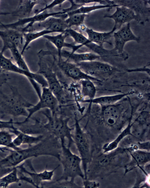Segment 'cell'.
Returning a JSON list of instances; mask_svg holds the SVG:
<instances>
[{"label": "cell", "mask_w": 150, "mask_h": 188, "mask_svg": "<svg viewBox=\"0 0 150 188\" xmlns=\"http://www.w3.org/2000/svg\"><path fill=\"white\" fill-rule=\"evenodd\" d=\"M15 123L16 122H13L12 119L7 121L0 120V129H7L14 130L17 129L14 125Z\"/></svg>", "instance_id": "obj_37"}, {"label": "cell", "mask_w": 150, "mask_h": 188, "mask_svg": "<svg viewBox=\"0 0 150 188\" xmlns=\"http://www.w3.org/2000/svg\"><path fill=\"white\" fill-rule=\"evenodd\" d=\"M82 186L77 184L74 182V180H58L45 181L42 182L40 188H79Z\"/></svg>", "instance_id": "obj_29"}, {"label": "cell", "mask_w": 150, "mask_h": 188, "mask_svg": "<svg viewBox=\"0 0 150 188\" xmlns=\"http://www.w3.org/2000/svg\"><path fill=\"white\" fill-rule=\"evenodd\" d=\"M113 4L124 6L132 10L139 18L140 24L144 25L149 22L150 17L149 0H112Z\"/></svg>", "instance_id": "obj_10"}, {"label": "cell", "mask_w": 150, "mask_h": 188, "mask_svg": "<svg viewBox=\"0 0 150 188\" xmlns=\"http://www.w3.org/2000/svg\"><path fill=\"white\" fill-rule=\"evenodd\" d=\"M100 106V116L103 122L106 125L113 127L119 122L124 109L122 103Z\"/></svg>", "instance_id": "obj_16"}, {"label": "cell", "mask_w": 150, "mask_h": 188, "mask_svg": "<svg viewBox=\"0 0 150 188\" xmlns=\"http://www.w3.org/2000/svg\"><path fill=\"white\" fill-rule=\"evenodd\" d=\"M0 38L3 43L2 52L13 46L18 48L21 52L23 44V33L17 29H4L0 30Z\"/></svg>", "instance_id": "obj_14"}, {"label": "cell", "mask_w": 150, "mask_h": 188, "mask_svg": "<svg viewBox=\"0 0 150 188\" xmlns=\"http://www.w3.org/2000/svg\"><path fill=\"white\" fill-rule=\"evenodd\" d=\"M16 166L10 172L0 179V187L6 188L10 184L18 182L20 180L17 174Z\"/></svg>", "instance_id": "obj_33"}, {"label": "cell", "mask_w": 150, "mask_h": 188, "mask_svg": "<svg viewBox=\"0 0 150 188\" xmlns=\"http://www.w3.org/2000/svg\"><path fill=\"white\" fill-rule=\"evenodd\" d=\"M116 30V28L113 27L110 31L102 32L96 31L86 27L84 32L86 33L87 38L90 41L103 47L105 43L112 45V42L109 40Z\"/></svg>", "instance_id": "obj_22"}, {"label": "cell", "mask_w": 150, "mask_h": 188, "mask_svg": "<svg viewBox=\"0 0 150 188\" xmlns=\"http://www.w3.org/2000/svg\"><path fill=\"white\" fill-rule=\"evenodd\" d=\"M15 135L9 131L2 130H0V146L15 150L20 149L19 147H15L13 143V137Z\"/></svg>", "instance_id": "obj_32"}, {"label": "cell", "mask_w": 150, "mask_h": 188, "mask_svg": "<svg viewBox=\"0 0 150 188\" xmlns=\"http://www.w3.org/2000/svg\"><path fill=\"white\" fill-rule=\"evenodd\" d=\"M66 0H54L51 3L45 6L39 10H35L34 11L35 14H37L42 12L45 11H47L48 9L53 8L54 6L61 4Z\"/></svg>", "instance_id": "obj_38"}, {"label": "cell", "mask_w": 150, "mask_h": 188, "mask_svg": "<svg viewBox=\"0 0 150 188\" xmlns=\"http://www.w3.org/2000/svg\"><path fill=\"white\" fill-rule=\"evenodd\" d=\"M139 150L150 152V142L149 140L138 142L136 144Z\"/></svg>", "instance_id": "obj_40"}, {"label": "cell", "mask_w": 150, "mask_h": 188, "mask_svg": "<svg viewBox=\"0 0 150 188\" xmlns=\"http://www.w3.org/2000/svg\"><path fill=\"white\" fill-rule=\"evenodd\" d=\"M113 36L115 45L113 49L119 54L125 52L124 50V46L128 42L134 41L139 43L141 40L140 37L135 36L132 32L130 23L126 24L117 31L114 32Z\"/></svg>", "instance_id": "obj_11"}, {"label": "cell", "mask_w": 150, "mask_h": 188, "mask_svg": "<svg viewBox=\"0 0 150 188\" xmlns=\"http://www.w3.org/2000/svg\"><path fill=\"white\" fill-rule=\"evenodd\" d=\"M39 100L35 105L27 109L28 116L23 122H28L32 116L38 111L43 109H48L52 115L56 114L59 104L57 99L48 87H42Z\"/></svg>", "instance_id": "obj_7"}, {"label": "cell", "mask_w": 150, "mask_h": 188, "mask_svg": "<svg viewBox=\"0 0 150 188\" xmlns=\"http://www.w3.org/2000/svg\"><path fill=\"white\" fill-rule=\"evenodd\" d=\"M69 36L66 32L60 33L55 35L47 34L43 37L52 43L56 47L58 54V59L62 58L61 57V53L64 47H66L67 43L65 41L66 37Z\"/></svg>", "instance_id": "obj_27"}, {"label": "cell", "mask_w": 150, "mask_h": 188, "mask_svg": "<svg viewBox=\"0 0 150 188\" xmlns=\"http://www.w3.org/2000/svg\"><path fill=\"white\" fill-rule=\"evenodd\" d=\"M57 65L67 77L76 81L89 79L93 81L101 82L99 78L90 76L83 71L76 64L63 59H58Z\"/></svg>", "instance_id": "obj_12"}, {"label": "cell", "mask_w": 150, "mask_h": 188, "mask_svg": "<svg viewBox=\"0 0 150 188\" xmlns=\"http://www.w3.org/2000/svg\"><path fill=\"white\" fill-rule=\"evenodd\" d=\"M79 82L81 86V93L82 99L87 97L88 99L86 100L90 101L95 98L96 89L93 81L89 79H85L81 80Z\"/></svg>", "instance_id": "obj_28"}, {"label": "cell", "mask_w": 150, "mask_h": 188, "mask_svg": "<svg viewBox=\"0 0 150 188\" xmlns=\"http://www.w3.org/2000/svg\"><path fill=\"white\" fill-rule=\"evenodd\" d=\"M132 115V113H131L130 119L127 125L115 139L110 142L105 144L103 145L102 148L103 153H108L114 150L118 147L120 143L125 137L129 135L132 136L131 133Z\"/></svg>", "instance_id": "obj_25"}, {"label": "cell", "mask_w": 150, "mask_h": 188, "mask_svg": "<svg viewBox=\"0 0 150 188\" xmlns=\"http://www.w3.org/2000/svg\"><path fill=\"white\" fill-rule=\"evenodd\" d=\"M65 19L54 16L50 17L44 21L34 24L30 28V31H38L47 30L54 33L64 32L69 28Z\"/></svg>", "instance_id": "obj_15"}, {"label": "cell", "mask_w": 150, "mask_h": 188, "mask_svg": "<svg viewBox=\"0 0 150 188\" xmlns=\"http://www.w3.org/2000/svg\"><path fill=\"white\" fill-rule=\"evenodd\" d=\"M103 17L113 19L115 21L114 27L116 29H119L123 24L129 23L133 20L138 23H140L139 18L134 12L128 8L124 6L116 7L114 12L111 15H105Z\"/></svg>", "instance_id": "obj_17"}, {"label": "cell", "mask_w": 150, "mask_h": 188, "mask_svg": "<svg viewBox=\"0 0 150 188\" xmlns=\"http://www.w3.org/2000/svg\"><path fill=\"white\" fill-rule=\"evenodd\" d=\"M118 6L117 5L101 4L97 3L89 6L83 5L78 8L68 12L66 14L67 16L75 14H87L93 11L108 8V11H109L114 7Z\"/></svg>", "instance_id": "obj_26"}, {"label": "cell", "mask_w": 150, "mask_h": 188, "mask_svg": "<svg viewBox=\"0 0 150 188\" xmlns=\"http://www.w3.org/2000/svg\"><path fill=\"white\" fill-rule=\"evenodd\" d=\"M1 157H0V159H1Z\"/></svg>", "instance_id": "obj_44"}, {"label": "cell", "mask_w": 150, "mask_h": 188, "mask_svg": "<svg viewBox=\"0 0 150 188\" xmlns=\"http://www.w3.org/2000/svg\"><path fill=\"white\" fill-rule=\"evenodd\" d=\"M74 119V134H72V137L74 144L81 160L85 176L84 179H86L87 167L92 160L93 152L88 134L81 127L76 113H75Z\"/></svg>", "instance_id": "obj_3"}, {"label": "cell", "mask_w": 150, "mask_h": 188, "mask_svg": "<svg viewBox=\"0 0 150 188\" xmlns=\"http://www.w3.org/2000/svg\"><path fill=\"white\" fill-rule=\"evenodd\" d=\"M34 120L35 122L33 124L28 123V121L26 122L21 121L17 122L15 125L18 126L16 127L19 130L26 134L38 135H44L45 132H47L43 127V123L37 119Z\"/></svg>", "instance_id": "obj_23"}, {"label": "cell", "mask_w": 150, "mask_h": 188, "mask_svg": "<svg viewBox=\"0 0 150 188\" xmlns=\"http://www.w3.org/2000/svg\"><path fill=\"white\" fill-rule=\"evenodd\" d=\"M135 92L132 91L126 93L115 95L102 96L95 97L91 100L88 101L85 99L81 100L83 103H89L88 109H90L92 104L98 105L100 106H106L115 104L119 102L125 97L128 95L134 94Z\"/></svg>", "instance_id": "obj_19"}, {"label": "cell", "mask_w": 150, "mask_h": 188, "mask_svg": "<svg viewBox=\"0 0 150 188\" xmlns=\"http://www.w3.org/2000/svg\"><path fill=\"white\" fill-rule=\"evenodd\" d=\"M76 64L87 74L98 78V77L110 76L118 70L109 63L98 60L83 62Z\"/></svg>", "instance_id": "obj_8"}, {"label": "cell", "mask_w": 150, "mask_h": 188, "mask_svg": "<svg viewBox=\"0 0 150 188\" xmlns=\"http://www.w3.org/2000/svg\"><path fill=\"white\" fill-rule=\"evenodd\" d=\"M21 135L22 145L27 144L28 146H31L39 143L45 137L44 135H33L22 132Z\"/></svg>", "instance_id": "obj_36"}, {"label": "cell", "mask_w": 150, "mask_h": 188, "mask_svg": "<svg viewBox=\"0 0 150 188\" xmlns=\"http://www.w3.org/2000/svg\"><path fill=\"white\" fill-rule=\"evenodd\" d=\"M46 118L47 121L43 123V127L50 134L54 136L60 142L61 145L65 144V139L68 140L67 147L70 148L74 144L71 132L74 127L68 125L69 117H64L62 115L58 116L56 114L52 115L50 112H42Z\"/></svg>", "instance_id": "obj_2"}, {"label": "cell", "mask_w": 150, "mask_h": 188, "mask_svg": "<svg viewBox=\"0 0 150 188\" xmlns=\"http://www.w3.org/2000/svg\"><path fill=\"white\" fill-rule=\"evenodd\" d=\"M54 33L52 31L43 30L38 31L28 32L23 33V44L21 53L23 55L29 44L33 41L44 36Z\"/></svg>", "instance_id": "obj_30"}, {"label": "cell", "mask_w": 150, "mask_h": 188, "mask_svg": "<svg viewBox=\"0 0 150 188\" xmlns=\"http://www.w3.org/2000/svg\"><path fill=\"white\" fill-rule=\"evenodd\" d=\"M11 92L6 94L0 90L2 99L0 100V115L3 118L6 115L13 117L24 116L28 115L27 109L33 104L25 99L19 93L16 88L10 86Z\"/></svg>", "instance_id": "obj_1"}, {"label": "cell", "mask_w": 150, "mask_h": 188, "mask_svg": "<svg viewBox=\"0 0 150 188\" xmlns=\"http://www.w3.org/2000/svg\"><path fill=\"white\" fill-rule=\"evenodd\" d=\"M148 65L142 67L138 68L136 69H128L127 71L129 72L136 71L144 72L148 74L149 75L150 69L147 68Z\"/></svg>", "instance_id": "obj_41"}, {"label": "cell", "mask_w": 150, "mask_h": 188, "mask_svg": "<svg viewBox=\"0 0 150 188\" xmlns=\"http://www.w3.org/2000/svg\"><path fill=\"white\" fill-rule=\"evenodd\" d=\"M0 68L6 72H12L23 75L28 79H33L35 76L34 72L31 71H26L20 68L11 58L5 56L1 51H0Z\"/></svg>", "instance_id": "obj_20"}, {"label": "cell", "mask_w": 150, "mask_h": 188, "mask_svg": "<svg viewBox=\"0 0 150 188\" xmlns=\"http://www.w3.org/2000/svg\"><path fill=\"white\" fill-rule=\"evenodd\" d=\"M127 151L126 148L118 147L110 152L99 155L95 160H92L88 165L87 174L93 170H105L112 167H121V158L123 157Z\"/></svg>", "instance_id": "obj_6"}, {"label": "cell", "mask_w": 150, "mask_h": 188, "mask_svg": "<svg viewBox=\"0 0 150 188\" xmlns=\"http://www.w3.org/2000/svg\"><path fill=\"white\" fill-rule=\"evenodd\" d=\"M11 150L10 148H8L0 146V151L2 152H4L6 150L9 151Z\"/></svg>", "instance_id": "obj_43"}, {"label": "cell", "mask_w": 150, "mask_h": 188, "mask_svg": "<svg viewBox=\"0 0 150 188\" xmlns=\"http://www.w3.org/2000/svg\"><path fill=\"white\" fill-rule=\"evenodd\" d=\"M87 14H75L68 16L65 20L69 28L72 26H79L83 24Z\"/></svg>", "instance_id": "obj_35"}, {"label": "cell", "mask_w": 150, "mask_h": 188, "mask_svg": "<svg viewBox=\"0 0 150 188\" xmlns=\"http://www.w3.org/2000/svg\"><path fill=\"white\" fill-rule=\"evenodd\" d=\"M66 31L68 33L69 36L72 37L74 41L75 44H78L82 46H85L90 41L87 38L81 33L71 28L67 29Z\"/></svg>", "instance_id": "obj_34"}, {"label": "cell", "mask_w": 150, "mask_h": 188, "mask_svg": "<svg viewBox=\"0 0 150 188\" xmlns=\"http://www.w3.org/2000/svg\"><path fill=\"white\" fill-rule=\"evenodd\" d=\"M61 57L65 58L66 61L75 64L83 62L98 60L101 58L100 56L93 52L78 53L63 49L61 53Z\"/></svg>", "instance_id": "obj_21"}, {"label": "cell", "mask_w": 150, "mask_h": 188, "mask_svg": "<svg viewBox=\"0 0 150 188\" xmlns=\"http://www.w3.org/2000/svg\"><path fill=\"white\" fill-rule=\"evenodd\" d=\"M38 57L39 68L36 73L42 75L45 78L48 87L57 98L59 103H64L65 101L64 91L56 72L52 69L53 64L52 66L48 65L41 52L39 53Z\"/></svg>", "instance_id": "obj_5"}, {"label": "cell", "mask_w": 150, "mask_h": 188, "mask_svg": "<svg viewBox=\"0 0 150 188\" xmlns=\"http://www.w3.org/2000/svg\"><path fill=\"white\" fill-rule=\"evenodd\" d=\"M61 145V150L59 161L62 165L63 172L61 177L57 179L75 180L78 177L82 180L84 179V174L81 167V160L80 156L73 153L70 148L67 146L65 144Z\"/></svg>", "instance_id": "obj_4"}, {"label": "cell", "mask_w": 150, "mask_h": 188, "mask_svg": "<svg viewBox=\"0 0 150 188\" xmlns=\"http://www.w3.org/2000/svg\"><path fill=\"white\" fill-rule=\"evenodd\" d=\"M66 12L64 10L53 12H48L47 11L40 13L35 14L32 16L19 19L17 21L11 24H3L4 28H10L20 29L23 33L27 32L35 23L45 21L48 18L56 16H59L66 14Z\"/></svg>", "instance_id": "obj_9"}, {"label": "cell", "mask_w": 150, "mask_h": 188, "mask_svg": "<svg viewBox=\"0 0 150 188\" xmlns=\"http://www.w3.org/2000/svg\"><path fill=\"white\" fill-rule=\"evenodd\" d=\"M14 168L4 167L0 166V179L11 172Z\"/></svg>", "instance_id": "obj_42"}, {"label": "cell", "mask_w": 150, "mask_h": 188, "mask_svg": "<svg viewBox=\"0 0 150 188\" xmlns=\"http://www.w3.org/2000/svg\"><path fill=\"white\" fill-rule=\"evenodd\" d=\"M8 50L10 51L12 59L19 67L26 71H30L23 56V55L18 48L13 46L9 48Z\"/></svg>", "instance_id": "obj_31"}, {"label": "cell", "mask_w": 150, "mask_h": 188, "mask_svg": "<svg viewBox=\"0 0 150 188\" xmlns=\"http://www.w3.org/2000/svg\"><path fill=\"white\" fill-rule=\"evenodd\" d=\"M83 181V187L98 188L100 186V183L90 179H84Z\"/></svg>", "instance_id": "obj_39"}, {"label": "cell", "mask_w": 150, "mask_h": 188, "mask_svg": "<svg viewBox=\"0 0 150 188\" xmlns=\"http://www.w3.org/2000/svg\"><path fill=\"white\" fill-rule=\"evenodd\" d=\"M24 162L16 166L19 168L20 171L28 174L30 177L33 184V186L36 188H40L41 183L45 181L52 180L55 171L59 167L60 165L57 166L53 169L49 170L47 169V165L46 166L44 170L41 172H37L35 170L33 172H29L23 166Z\"/></svg>", "instance_id": "obj_18"}, {"label": "cell", "mask_w": 150, "mask_h": 188, "mask_svg": "<svg viewBox=\"0 0 150 188\" xmlns=\"http://www.w3.org/2000/svg\"><path fill=\"white\" fill-rule=\"evenodd\" d=\"M126 148L131 159L124 166L125 174L137 168L141 170L146 164L150 163V152Z\"/></svg>", "instance_id": "obj_13"}, {"label": "cell", "mask_w": 150, "mask_h": 188, "mask_svg": "<svg viewBox=\"0 0 150 188\" xmlns=\"http://www.w3.org/2000/svg\"><path fill=\"white\" fill-rule=\"evenodd\" d=\"M42 1L20 0L16 9L12 12L7 14L18 17L19 19L30 16L33 9L36 4H40Z\"/></svg>", "instance_id": "obj_24"}]
</instances>
